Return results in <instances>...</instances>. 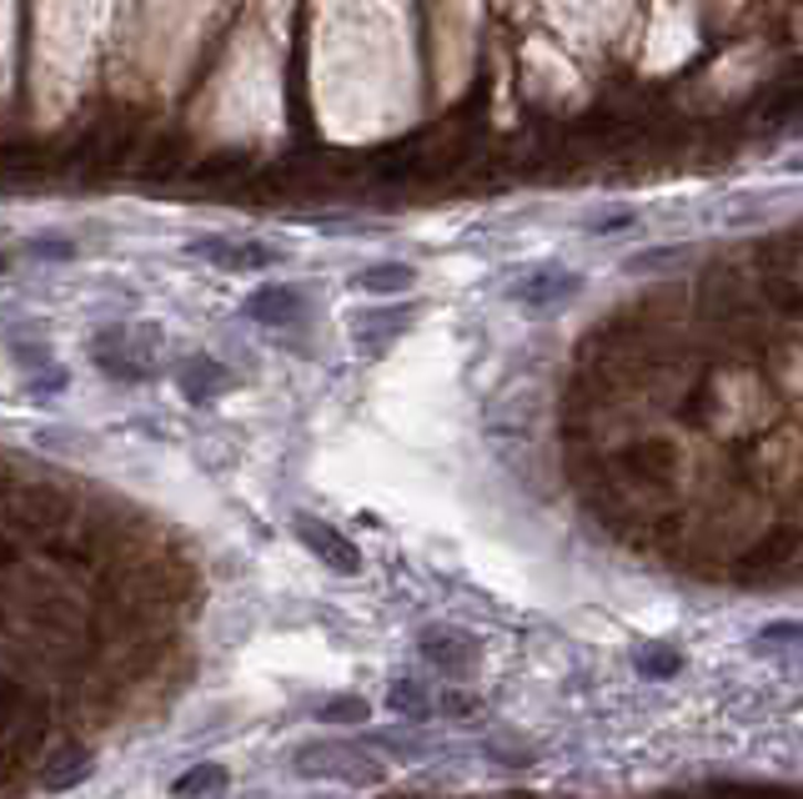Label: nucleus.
<instances>
[{
  "mask_svg": "<svg viewBox=\"0 0 803 799\" xmlns=\"http://www.w3.org/2000/svg\"><path fill=\"white\" fill-rule=\"evenodd\" d=\"M186 252L211 262V267H221V272H261V267L282 262V252L267 247V241H257V237H196Z\"/></svg>",
  "mask_w": 803,
  "mask_h": 799,
  "instance_id": "f257e3e1",
  "label": "nucleus"
},
{
  "mask_svg": "<svg viewBox=\"0 0 803 799\" xmlns=\"http://www.w3.org/2000/svg\"><path fill=\"white\" fill-rule=\"evenodd\" d=\"M146 347H136V332L131 328H106L96 332V342H91V357H96L101 373L121 377V383H142V377H152L156 362L142 357Z\"/></svg>",
  "mask_w": 803,
  "mask_h": 799,
  "instance_id": "f03ea898",
  "label": "nucleus"
},
{
  "mask_svg": "<svg viewBox=\"0 0 803 799\" xmlns=\"http://www.w3.org/2000/svg\"><path fill=\"white\" fill-rule=\"evenodd\" d=\"M674 468H678V453L663 438H638L618 453V473L633 482V488H668Z\"/></svg>",
  "mask_w": 803,
  "mask_h": 799,
  "instance_id": "7ed1b4c3",
  "label": "nucleus"
},
{
  "mask_svg": "<svg viewBox=\"0 0 803 799\" xmlns=\"http://www.w3.org/2000/svg\"><path fill=\"white\" fill-rule=\"evenodd\" d=\"M292 533L302 538L306 548H312V553L326 563V569H337V573H357V569H362V553L352 548V538L337 533L332 523H322V518L296 513V518H292Z\"/></svg>",
  "mask_w": 803,
  "mask_h": 799,
  "instance_id": "20e7f679",
  "label": "nucleus"
},
{
  "mask_svg": "<svg viewBox=\"0 0 803 799\" xmlns=\"http://www.w3.org/2000/svg\"><path fill=\"white\" fill-rule=\"evenodd\" d=\"M417 648H423V658L432 668H442V674H467V668L478 664V639H467L462 629H423Z\"/></svg>",
  "mask_w": 803,
  "mask_h": 799,
  "instance_id": "39448f33",
  "label": "nucleus"
},
{
  "mask_svg": "<svg viewBox=\"0 0 803 799\" xmlns=\"http://www.w3.org/2000/svg\"><path fill=\"white\" fill-rule=\"evenodd\" d=\"M247 318L261 322V328L286 332L306 318V297L296 292V287H261V292L247 297Z\"/></svg>",
  "mask_w": 803,
  "mask_h": 799,
  "instance_id": "423d86ee",
  "label": "nucleus"
},
{
  "mask_svg": "<svg viewBox=\"0 0 803 799\" xmlns=\"http://www.w3.org/2000/svg\"><path fill=\"white\" fill-rule=\"evenodd\" d=\"M512 297L528 307H563L577 297V277L573 272H557V267H538L532 277H522L518 287H512Z\"/></svg>",
  "mask_w": 803,
  "mask_h": 799,
  "instance_id": "0eeeda50",
  "label": "nucleus"
},
{
  "mask_svg": "<svg viewBox=\"0 0 803 799\" xmlns=\"http://www.w3.org/2000/svg\"><path fill=\"white\" fill-rule=\"evenodd\" d=\"M407 328H413V307H392V312H382V307H377V312L357 318V328H352V332H357V347L362 352H387Z\"/></svg>",
  "mask_w": 803,
  "mask_h": 799,
  "instance_id": "6e6552de",
  "label": "nucleus"
},
{
  "mask_svg": "<svg viewBox=\"0 0 803 799\" xmlns=\"http://www.w3.org/2000/svg\"><path fill=\"white\" fill-rule=\"evenodd\" d=\"M227 387H231V373L211 357H191L181 367V393L191 397V403H217Z\"/></svg>",
  "mask_w": 803,
  "mask_h": 799,
  "instance_id": "1a4fd4ad",
  "label": "nucleus"
},
{
  "mask_svg": "<svg viewBox=\"0 0 803 799\" xmlns=\"http://www.w3.org/2000/svg\"><path fill=\"white\" fill-rule=\"evenodd\" d=\"M227 795V769L221 765H196L171 785V799H221Z\"/></svg>",
  "mask_w": 803,
  "mask_h": 799,
  "instance_id": "9d476101",
  "label": "nucleus"
},
{
  "mask_svg": "<svg viewBox=\"0 0 803 799\" xmlns=\"http://www.w3.org/2000/svg\"><path fill=\"white\" fill-rule=\"evenodd\" d=\"M413 282H417V272H413V267H401V262H377V267H367V272L357 277V287H362V292H372V297L413 292Z\"/></svg>",
  "mask_w": 803,
  "mask_h": 799,
  "instance_id": "9b49d317",
  "label": "nucleus"
},
{
  "mask_svg": "<svg viewBox=\"0 0 803 799\" xmlns=\"http://www.w3.org/2000/svg\"><path fill=\"white\" fill-rule=\"evenodd\" d=\"M81 779H91V755H81V749H71V755L61 759V765L45 775V789L51 795H61V789H71V785H81Z\"/></svg>",
  "mask_w": 803,
  "mask_h": 799,
  "instance_id": "f8f14e48",
  "label": "nucleus"
},
{
  "mask_svg": "<svg viewBox=\"0 0 803 799\" xmlns=\"http://www.w3.org/2000/svg\"><path fill=\"white\" fill-rule=\"evenodd\" d=\"M387 704H392V714H407V719H427V714H432V704H427V694L417 689V684H407V679H397V684H392Z\"/></svg>",
  "mask_w": 803,
  "mask_h": 799,
  "instance_id": "ddd939ff",
  "label": "nucleus"
},
{
  "mask_svg": "<svg viewBox=\"0 0 803 799\" xmlns=\"http://www.w3.org/2000/svg\"><path fill=\"white\" fill-rule=\"evenodd\" d=\"M678 664H684V658L668 654V648H658V654H638V668H643V674H653V679H668V674H678Z\"/></svg>",
  "mask_w": 803,
  "mask_h": 799,
  "instance_id": "4468645a",
  "label": "nucleus"
},
{
  "mask_svg": "<svg viewBox=\"0 0 803 799\" xmlns=\"http://www.w3.org/2000/svg\"><path fill=\"white\" fill-rule=\"evenodd\" d=\"M759 644H803V624H769Z\"/></svg>",
  "mask_w": 803,
  "mask_h": 799,
  "instance_id": "2eb2a0df",
  "label": "nucleus"
},
{
  "mask_svg": "<svg viewBox=\"0 0 803 799\" xmlns=\"http://www.w3.org/2000/svg\"><path fill=\"white\" fill-rule=\"evenodd\" d=\"M322 719H367V704L362 699H337V704H326Z\"/></svg>",
  "mask_w": 803,
  "mask_h": 799,
  "instance_id": "dca6fc26",
  "label": "nucleus"
},
{
  "mask_svg": "<svg viewBox=\"0 0 803 799\" xmlns=\"http://www.w3.org/2000/svg\"><path fill=\"white\" fill-rule=\"evenodd\" d=\"M623 227H633V211H608V217H597L593 227V237H613V231H623Z\"/></svg>",
  "mask_w": 803,
  "mask_h": 799,
  "instance_id": "f3484780",
  "label": "nucleus"
},
{
  "mask_svg": "<svg viewBox=\"0 0 803 799\" xmlns=\"http://www.w3.org/2000/svg\"><path fill=\"white\" fill-rule=\"evenodd\" d=\"M35 257H71V241H35Z\"/></svg>",
  "mask_w": 803,
  "mask_h": 799,
  "instance_id": "a211bd4d",
  "label": "nucleus"
},
{
  "mask_svg": "<svg viewBox=\"0 0 803 799\" xmlns=\"http://www.w3.org/2000/svg\"><path fill=\"white\" fill-rule=\"evenodd\" d=\"M6 267H11V257H6V252H0V272H6Z\"/></svg>",
  "mask_w": 803,
  "mask_h": 799,
  "instance_id": "6ab92c4d",
  "label": "nucleus"
}]
</instances>
